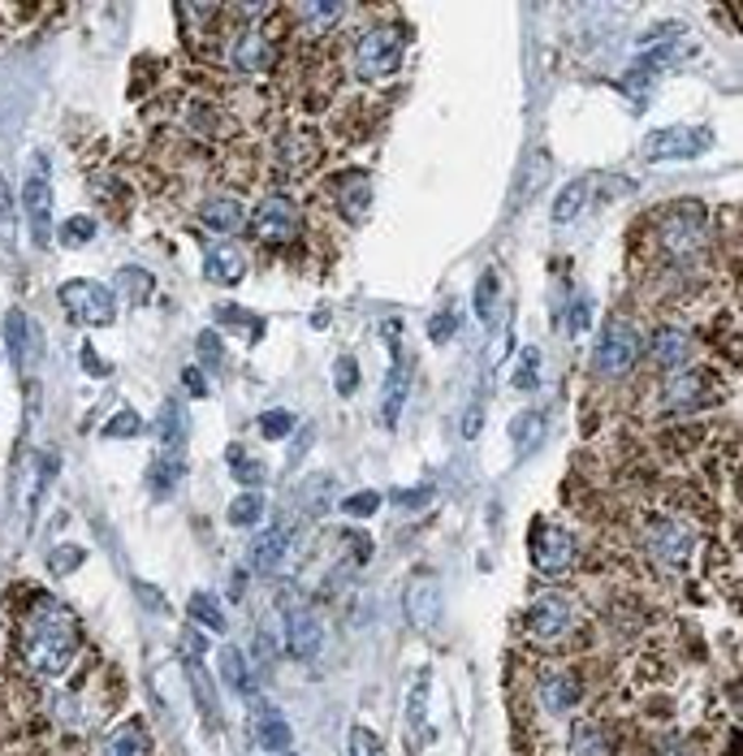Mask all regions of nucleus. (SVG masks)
<instances>
[{
    "instance_id": "obj_1",
    "label": "nucleus",
    "mask_w": 743,
    "mask_h": 756,
    "mask_svg": "<svg viewBox=\"0 0 743 756\" xmlns=\"http://www.w3.org/2000/svg\"><path fill=\"white\" fill-rule=\"evenodd\" d=\"M74 653H78V627H74L70 605H61L56 596L35 601V609L26 618V662H30V670L56 679L74 666Z\"/></svg>"
},
{
    "instance_id": "obj_2",
    "label": "nucleus",
    "mask_w": 743,
    "mask_h": 756,
    "mask_svg": "<svg viewBox=\"0 0 743 756\" xmlns=\"http://www.w3.org/2000/svg\"><path fill=\"white\" fill-rule=\"evenodd\" d=\"M65 316L74 325H87V329H104L117 320V294L104 286V281H65L56 290Z\"/></svg>"
},
{
    "instance_id": "obj_3",
    "label": "nucleus",
    "mask_w": 743,
    "mask_h": 756,
    "mask_svg": "<svg viewBox=\"0 0 743 756\" xmlns=\"http://www.w3.org/2000/svg\"><path fill=\"white\" fill-rule=\"evenodd\" d=\"M402 52H406V26H372L355 43V74L376 83L402 65Z\"/></svg>"
},
{
    "instance_id": "obj_4",
    "label": "nucleus",
    "mask_w": 743,
    "mask_h": 756,
    "mask_svg": "<svg viewBox=\"0 0 743 756\" xmlns=\"http://www.w3.org/2000/svg\"><path fill=\"white\" fill-rule=\"evenodd\" d=\"M22 207H26V225L35 247H52V178H48V161L30 156L26 169V187H22Z\"/></svg>"
},
{
    "instance_id": "obj_5",
    "label": "nucleus",
    "mask_w": 743,
    "mask_h": 756,
    "mask_svg": "<svg viewBox=\"0 0 743 756\" xmlns=\"http://www.w3.org/2000/svg\"><path fill=\"white\" fill-rule=\"evenodd\" d=\"M657 238H662V251H666L670 260L688 264V260L701 255V247H705V220H701L696 207L679 203V207H670V212L657 220Z\"/></svg>"
},
{
    "instance_id": "obj_6",
    "label": "nucleus",
    "mask_w": 743,
    "mask_h": 756,
    "mask_svg": "<svg viewBox=\"0 0 743 756\" xmlns=\"http://www.w3.org/2000/svg\"><path fill=\"white\" fill-rule=\"evenodd\" d=\"M640 351H644V342H640L635 325L631 320H609L601 342H596V351H592V368L601 377H622L640 360Z\"/></svg>"
},
{
    "instance_id": "obj_7",
    "label": "nucleus",
    "mask_w": 743,
    "mask_h": 756,
    "mask_svg": "<svg viewBox=\"0 0 743 756\" xmlns=\"http://www.w3.org/2000/svg\"><path fill=\"white\" fill-rule=\"evenodd\" d=\"M648 554L662 563V567L683 570L696 554V532L679 519H653L648 524Z\"/></svg>"
},
{
    "instance_id": "obj_8",
    "label": "nucleus",
    "mask_w": 743,
    "mask_h": 756,
    "mask_svg": "<svg viewBox=\"0 0 743 756\" xmlns=\"http://www.w3.org/2000/svg\"><path fill=\"white\" fill-rule=\"evenodd\" d=\"M714 148V135L705 126H666L644 143L648 161H692Z\"/></svg>"
},
{
    "instance_id": "obj_9",
    "label": "nucleus",
    "mask_w": 743,
    "mask_h": 756,
    "mask_svg": "<svg viewBox=\"0 0 743 756\" xmlns=\"http://www.w3.org/2000/svg\"><path fill=\"white\" fill-rule=\"evenodd\" d=\"M299 225H303V216L286 194H268L251 212V234L264 242H290V238H299Z\"/></svg>"
},
{
    "instance_id": "obj_10",
    "label": "nucleus",
    "mask_w": 743,
    "mask_h": 756,
    "mask_svg": "<svg viewBox=\"0 0 743 756\" xmlns=\"http://www.w3.org/2000/svg\"><path fill=\"white\" fill-rule=\"evenodd\" d=\"M441 609H445V592H441V583H437L432 575H419V579H411V583H406L402 614H406V622H411V627L432 631V627L441 622Z\"/></svg>"
},
{
    "instance_id": "obj_11",
    "label": "nucleus",
    "mask_w": 743,
    "mask_h": 756,
    "mask_svg": "<svg viewBox=\"0 0 743 756\" xmlns=\"http://www.w3.org/2000/svg\"><path fill=\"white\" fill-rule=\"evenodd\" d=\"M532 563H537L541 575H566L575 567V537L566 528L541 524L537 537H532Z\"/></svg>"
},
{
    "instance_id": "obj_12",
    "label": "nucleus",
    "mask_w": 743,
    "mask_h": 756,
    "mask_svg": "<svg viewBox=\"0 0 743 756\" xmlns=\"http://www.w3.org/2000/svg\"><path fill=\"white\" fill-rule=\"evenodd\" d=\"M39 338H43V329L35 325V320H26V312H9L4 316V351H9V360H13V368L17 373H30V360H39Z\"/></svg>"
},
{
    "instance_id": "obj_13",
    "label": "nucleus",
    "mask_w": 743,
    "mask_h": 756,
    "mask_svg": "<svg viewBox=\"0 0 743 756\" xmlns=\"http://www.w3.org/2000/svg\"><path fill=\"white\" fill-rule=\"evenodd\" d=\"M528 631L537 640H562L570 631V601L557 596V592H545L528 605Z\"/></svg>"
},
{
    "instance_id": "obj_14",
    "label": "nucleus",
    "mask_w": 743,
    "mask_h": 756,
    "mask_svg": "<svg viewBox=\"0 0 743 756\" xmlns=\"http://www.w3.org/2000/svg\"><path fill=\"white\" fill-rule=\"evenodd\" d=\"M273 61H277V48H273V39H268L264 30H255V26L238 30V39H234V48H229V65H234V70H242V74H264Z\"/></svg>"
},
{
    "instance_id": "obj_15",
    "label": "nucleus",
    "mask_w": 743,
    "mask_h": 756,
    "mask_svg": "<svg viewBox=\"0 0 743 756\" xmlns=\"http://www.w3.org/2000/svg\"><path fill=\"white\" fill-rule=\"evenodd\" d=\"M251 731H255V744L264 753H290V727H286V714L268 701H255L251 705Z\"/></svg>"
},
{
    "instance_id": "obj_16",
    "label": "nucleus",
    "mask_w": 743,
    "mask_h": 756,
    "mask_svg": "<svg viewBox=\"0 0 743 756\" xmlns=\"http://www.w3.org/2000/svg\"><path fill=\"white\" fill-rule=\"evenodd\" d=\"M203 273H207V281H216V286H238L242 273H247V255H242V247L229 242V238L212 242L207 255H203Z\"/></svg>"
},
{
    "instance_id": "obj_17",
    "label": "nucleus",
    "mask_w": 743,
    "mask_h": 756,
    "mask_svg": "<svg viewBox=\"0 0 743 756\" xmlns=\"http://www.w3.org/2000/svg\"><path fill=\"white\" fill-rule=\"evenodd\" d=\"M286 640H290V653L299 662H312L325 644V631H320V618L312 609H290L286 614Z\"/></svg>"
},
{
    "instance_id": "obj_18",
    "label": "nucleus",
    "mask_w": 743,
    "mask_h": 756,
    "mask_svg": "<svg viewBox=\"0 0 743 756\" xmlns=\"http://www.w3.org/2000/svg\"><path fill=\"white\" fill-rule=\"evenodd\" d=\"M406 393H411V373H406V360H402V351L393 342V368H389L385 393H380V419H385V428H398V419L406 411Z\"/></svg>"
},
{
    "instance_id": "obj_19",
    "label": "nucleus",
    "mask_w": 743,
    "mask_h": 756,
    "mask_svg": "<svg viewBox=\"0 0 743 756\" xmlns=\"http://www.w3.org/2000/svg\"><path fill=\"white\" fill-rule=\"evenodd\" d=\"M216 670H221V679H225V688H229L234 696H255V675H251V662L242 657V648L225 644V648L216 653Z\"/></svg>"
},
{
    "instance_id": "obj_20",
    "label": "nucleus",
    "mask_w": 743,
    "mask_h": 756,
    "mask_svg": "<svg viewBox=\"0 0 743 756\" xmlns=\"http://www.w3.org/2000/svg\"><path fill=\"white\" fill-rule=\"evenodd\" d=\"M648 351H653V360L662 368H683L692 360V338L683 329H657L653 342H648Z\"/></svg>"
},
{
    "instance_id": "obj_21",
    "label": "nucleus",
    "mask_w": 743,
    "mask_h": 756,
    "mask_svg": "<svg viewBox=\"0 0 743 756\" xmlns=\"http://www.w3.org/2000/svg\"><path fill=\"white\" fill-rule=\"evenodd\" d=\"M100 756H152V735H148L143 722H122V727L104 740Z\"/></svg>"
},
{
    "instance_id": "obj_22",
    "label": "nucleus",
    "mask_w": 743,
    "mask_h": 756,
    "mask_svg": "<svg viewBox=\"0 0 743 756\" xmlns=\"http://www.w3.org/2000/svg\"><path fill=\"white\" fill-rule=\"evenodd\" d=\"M199 220L216 234H234V229H242V203L229 199V194H212V199H203Z\"/></svg>"
},
{
    "instance_id": "obj_23",
    "label": "nucleus",
    "mask_w": 743,
    "mask_h": 756,
    "mask_svg": "<svg viewBox=\"0 0 743 756\" xmlns=\"http://www.w3.org/2000/svg\"><path fill=\"white\" fill-rule=\"evenodd\" d=\"M186 614L194 618V627H203V631H212V635H225V631H229V618H225V609H221V601H216L212 592H190Z\"/></svg>"
},
{
    "instance_id": "obj_24",
    "label": "nucleus",
    "mask_w": 743,
    "mask_h": 756,
    "mask_svg": "<svg viewBox=\"0 0 743 756\" xmlns=\"http://www.w3.org/2000/svg\"><path fill=\"white\" fill-rule=\"evenodd\" d=\"M286 545H290V537H286L281 528H268V532L251 545V567L264 570V575H273V570L286 563Z\"/></svg>"
},
{
    "instance_id": "obj_25",
    "label": "nucleus",
    "mask_w": 743,
    "mask_h": 756,
    "mask_svg": "<svg viewBox=\"0 0 743 756\" xmlns=\"http://www.w3.org/2000/svg\"><path fill=\"white\" fill-rule=\"evenodd\" d=\"M541 701H545V709L566 714V709L579 701V683H575V675H566V670L545 675V679H541Z\"/></svg>"
},
{
    "instance_id": "obj_26",
    "label": "nucleus",
    "mask_w": 743,
    "mask_h": 756,
    "mask_svg": "<svg viewBox=\"0 0 743 756\" xmlns=\"http://www.w3.org/2000/svg\"><path fill=\"white\" fill-rule=\"evenodd\" d=\"M294 13L303 17V26H307L312 35H320V30H329V26H338V22L347 17V4H333V0H312V4H299Z\"/></svg>"
},
{
    "instance_id": "obj_27",
    "label": "nucleus",
    "mask_w": 743,
    "mask_h": 756,
    "mask_svg": "<svg viewBox=\"0 0 743 756\" xmlns=\"http://www.w3.org/2000/svg\"><path fill=\"white\" fill-rule=\"evenodd\" d=\"M186 675H190V688H194L199 709L207 714V722H212V727H221V705H216V692H212V683H207V675H203L199 657H190V653H186Z\"/></svg>"
},
{
    "instance_id": "obj_28",
    "label": "nucleus",
    "mask_w": 743,
    "mask_h": 756,
    "mask_svg": "<svg viewBox=\"0 0 743 756\" xmlns=\"http://www.w3.org/2000/svg\"><path fill=\"white\" fill-rule=\"evenodd\" d=\"M13 251H17V212H13L9 182L0 178V260L13 264Z\"/></svg>"
},
{
    "instance_id": "obj_29",
    "label": "nucleus",
    "mask_w": 743,
    "mask_h": 756,
    "mask_svg": "<svg viewBox=\"0 0 743 756\" xmlns=\"http://www.w3.org/2000/svg\"><path fill=\"white\" fill-rule=\"evenodd\" d=\"M342 212H351V220H364L368 216V203H372V187L364 174H351V178H342Z\"/></svg>"
},
{
    "instance_id": "obj_30",
    "label": "nucleus",
    "mask_w": 743,
    "mask_h": 756,
    "mask_svg": "<svg viewBox=\"0 0 743 756\" xmlns=\"http://www.w3.org/2000/svg\"><path fill=\"white\" fill-rule=\"evenodd\" d=\"M588 178H575V182H566V187L557 190L554 199V220L557 225H566V220H575L579 212H583V203H588Z\"/></svg>"
},
{
    "instance_id": "obj_31",
    "label": "nucleus",
    "mask_w": 743,
    "mask_h": 756,
    "mask_svg": "<svg viewBox=\"0 0 743 756\" xmlns=\"http://www.w3.org/2000/svg\"><path fill=\"white\" fill-rule=\"evenodd\" d=\"M570 756H609L605 731L596 722H575V731H570Z\"/></svg>"
},
{
    "instance_id": "obj_32",
    "label": "nucleus",
    "mask_w": 743,
    "mask_h": 756,
    "mask_svg": "<svg viewBox=\"0 0 743 756\" xmlns=\"http://www.w3.org/2000/svg\"><path fill=\"white\" fill-rule=\"evenodd\" d=\"M428 670H419V679L411 683V701H406V722H411V731H428Z\"/></svg>"
},
{
    "instance_id": "obj_33",
    "label": "nucleus",
    "mask_w": 743,
    "mask_h": 756,
    "mask_svg": "<svg viewBox=\"0 0 743 756\" xmlns=\"http://www.w3.org/2000/svg\"><path fill=\"white\" fill-rule=\"evenodd\" d=\"M511 437H515V445H524V450L541 445V437H545V411H519V419L511 424Z\"/></svg>"
},
{
    "instance_id": "obj_34",
    "label": "nucleus",
    "mask_w": 743,
    "mask_h": 756,
    "mask_svg": "<svg viewBox=\"0 0 743 756\" xmlns=\"http://www.w3.org/2000/svg\"><path fill=\"white\" fill-rule=\"evenodd\" d=\"M260 519H264V497L260 493H238L229 502V524L234 528H255Z\"/></svg>"
},
{
    "instance_id": "obj_35",
    "label": "nucleus",
    "mask_w": 743,
    "mask_h": 756,
    "mask_svg": "<svg viewBox=\"0 0 743 756\" xmlns=\"http://www.w3.org/2000/svg\"><path fill=\"white\" fill-rule=\"evenodd\" d=\"M541 385V351L537 346H524L519 351V364H515V389L532 393Z\"/></svg>"
},
{
    "instance_id": "obj_36",
    "label": "nucleus",
    "mask_w": 743,
    "mask_h": 756,
    "mask_svg": "<svg viewBox=\"0 0 743 756\" xmlns=\"http://www.w3.org/2000/svg\"><path fill=\"white\" fill-rule=\"evenodd\" d=\"M493 312H498V273L489 268V273L476 281V316L489 325V320H493Z\"/></svg>"
},
{
    "instance_id": "obj_37",
    "label": "nucleus",
    "mask_w": 743,
    "mask_h": 756,
    "mask_svg": "<svg viewBox=\"0 0 743 756\" xmlns=\"http://www.w3.org/2000/svg\"><path fill=\"white\" fill-rule=\"evenodd\" d=\"M139 432H143L139 411H117V415L104 424V441H122V437H139Z\"/></svg>"
},
{
    "instance_id": "obj_38",
    "label": "nucleus",
    "mask_w": 743,
    "mask_h": 756,
    "mask_svg": "<svg viewBox=\"0 0 743 756\" xmlns=\"http://www.w3.org/2000/svg\"><path fill=\"white\" fill-rule=\"evenodd\" d=\"M333 389H338L342 398H351V393L360 389V360H355V355H342V360L333 364Z\"/></svg>"
},
{
    "instance_id": "obj_39",
    "label": "nucleus",
    "mask_w": 743,
    "mask_h": 756,
    "mask_svg": "<svg viewBox=\"0 0 743 756\" xmlns=\"http://www.w3.org/2000/svg\"><path fill=\"white\" fill-rule=\"evenodd\" d=\"M91 234H96V220H91V216H70V220L61 225V242H65V247H87Z\"/></svg>"
},
{
    "instance_id": "obj_40",
    "label": "nucleus",
    "mask_w": 743,
    "mask_h": 756,
    "mask_svg": "<svg viewBox=\"0 0 743 756\" xmlns=\"http://www.w3.org/2000/svg\"><path fill=\"white\" fill-rule=\"evenodd\" d=\"M83 558H87V554H83L78 545H56V550L48 554V570H52V575H65V570H78V567H83Z\"/></svg>"
},
{
    "instance_id": "obj_41",
    "label": "nucleus",
    "mask_w": 743,
    "mask_h": 756,
    "mask_svg": "<svg viewBox=\"0 0 743 756\" xmlns=\"http://www.w3.org/2000/svg\"><path fill=\"white\" fill-rule=\"evenodd\" d=\"M182 432H186V424H182V411L178 406H165V415H161V445H182Z\"/></svg>"
},
{
    "instance_id": "obj_42",
    "label": "nucleus",
    "mask_w": 743,
    "mask_h": 756,
    "mask_svg": "<svg viewBox=\"0 0 743 756\" xmlns=\"http://www.w3.org/2000/svg\"><path fill=\"white\" fill-rule=\"evenodd\" d=\"M705 393V373H683V377L670 385V398L675 402H696Z\"/></svg>"
},
{
    "instance_id": "obj_43",
    "label": "nucleus",
    "mask_w": 743,
    "mask_h": 756,
    "mask_svg": "<svg viewBox=\"0 0 743 756\" xmlns=\"http://www.w3.org/2000/svg\"><path fill=\"white\" fill-rule=\"evenodd\" d=\"M117 281H122V290H126L135 303L152 294V277H148L143 268H122V277H117Z\"/></svg>"
},
{
    "instance_id": "obj_44",
    "label": "nucleus",
    "mask_w": 743,
    "mask_h": 756,
    "mask_svg": "<svg viewBox=\"0 0 743 756\" xmlns=\"http://www.w3.org/2000/svg\"><path fill=\"white\" fill-rule=\"evenodd\" d=\"M229 467H234V476H238V480H247V484H260V480H264V467H260L255 458H247L238 445L229 450Z\"/></svg>"
},
{
    "instance_id": "obj_45",
    "label": "nucleus",
    "mask_w": 743,
    "mask_h": 756,
    "mask_svg": "<svg viewBox=\"0 0 743 756\" xmlns=\"http://www.w3.org/2000/svg\"><path fill=\"white\" fill-rule=\"evenodd\" d=\"M178 480H182V463H169V458H161V463L152 467V489H156V493H169V489H178Z\"/></svg>"
},
{
    "instance_id": "obj_46",
    "label": "nucleus",
    "mask_w": 743,
    "mask_h": 756,
    "mask_svg": "<svg viewBox=\"0 0 743 756\" xmlns=\"http://www.w3.org/2000/svg\"><path fill=\"white\" fill-rule=\"evenodd\" d=\"M290 428H294V415L290 411H264L260 415V432L264 437H286Z\"/></svg>"
},
{
    "instance_id": "obj_47",
    "label": "nucleus",
    "mask_w": 743,
    "mask_h": 756,
    "mask_svg": "<svg viewBox=\"0 0 743 756\" xmlns=\"http://www.w3.org/2000/svg\"><path fill=\"white\" fill-rule=\"evenodd\" d=\"M342 511H347V515H355V519H368V515H376V511H380V493H355V497H347V502H342Z\"/></svg>"
},
{
    "instance_id": "obj_48",
    "label": "nucleus",
    "mask_w": 743,
    "mask_h": 756,
    "mask_svg": "<svg viewBox=\"0 0 743 756\" xmlns=\"http://www.w3.org/2000/svg\"><path fill=\"white\" fill-rule=\"evenodd\" d=\"M351 756H380V740L368 727H351Z\"/></svg>"
},
{
    "instance_id": "obj_49",
    "label": "nucleus",
    "mask_w": 743,
    "mask_h": 756,
    "mask_svg": "<svg viewBox=\"0 0 743 756\" xmlns=\"http://www.w3.org/2000/svg\"><path fill=\"white\" fill-rule=\"evenodd\" d=\"M454 329H458V316H454L450 307H441V312L432 316V325H428V338H432V342H445Z\"/></svg>"
},
{
    "instance_id": "obj_50",
    "label": "nucleus",
    "mask_w": 743,
    "mask_h": 756,
    "mask_svg": "<svg viewBox=\"0 0 743 756\" xmlns=\"http://www.w3.org/2000/svg\"><path fill=\"white\" fill-rule=\"evenodd\" d=\"M428 502H432V489H402V493H393V506H402V511H419Z\"/></svg>"
},
{
    "instance_id": "obj_51",
    "label": "nucleus",
    "mask_w": 743,
    "mask_h": 756,
    "mask_svg": "<svg viewBox=\"0 0 743 756\" xmlns=\"http://www.w3.org/2000/svg\"><path fill=\"white\" fill-rule=\"evenodd\" d=\"M588 320H592V303H588V299H575V303H570V333L583 338Z\"/></svg>"
},
{
    "instance_id": "obj_52",
    "label": "nucleus",
    "mask_w": 743,
    "mask_h": 756,
    "mask_svg": "<svg viewBox=\"0 0 743 756\" xmlns=\"http://www.w3.org/2000/svg\"><path fill=\"white\" fill-rule=\"evenodd\" d=\"M199 360L207 368H221V338L216 333H199Z\"/></svg>"
},
{
    "instance_id": "obj_53",
    "label": "nucleus",
    "mask_w": 743,
    "mask_h": 756,
    "mask_svg": "<svg viewBox=\"0 0 743 756\" xmlns=\"http://www.w3.org/2000/svg\"><path fill=\"white\" fill-rule=\"evenodd\" d=\"M545 165H550V156H545V152H541V156H537V161H532V174H528V187L519 190V199H528V194H532V190L541 187V182H545Z\"/></svg>"
},
{
    "instance_id": "obj_54",
    "label": "nucleus",
    "mask_w": 743,
    "mask_h": 756,
    "mask_svg": "<svg viewBox=\"0 0 743 756\" xmlns=\"http://www.w3.org/2000/svg\"><path fill=\"white\" fill-rule=\"evenodd\" d=\"M268 662H273V640L268 635H255V666L268 670Z\"/></svg>"
},
{
    "instance_id": "obj_55",
    "label": "nucleus",
    "mask_w": 743,
    "mask_h": 756,
    "mask_svg": "<svg viewBox=\"0 0 743 756\" xmlns=\"http://www.w3.org/2000/svg\"><path fill=\"white\" fill-rule=\"evenodd\" d=\"M182 385H186V393H194V398H203V393H207V385H203V377H199V368H186Z\"/></svg>"
},
{
    "instance_id": "obj_56",
    "label": "nucleus",
    "mask_w": 743,
    "mask_h": 756,
    "mask_svg": "<svg viewBox=\"0 0 743 756\" xmlns=\"http://www.w3.org/2000/svg\"><path fill=\"white\" fill-rule=\"evenodd\" d=\"M480 432V402L467 411V419H463V437H476Z\"/></svg>"
},
{
    "instance_id": "obj_57",
    "label": "nucleus",
    "mask_w": 743,
    "mask_h": 756,
    "mask_svg": "<svg viewBox=\"0 0 743 756\" xmlns=\"http://www.w3.org/2000/svg\"><path fill=\"white\" fill-rule=\"evenodd\" d=\"M277 756H290V753H277Z\"/></svg>"
}]
</instances>
